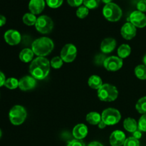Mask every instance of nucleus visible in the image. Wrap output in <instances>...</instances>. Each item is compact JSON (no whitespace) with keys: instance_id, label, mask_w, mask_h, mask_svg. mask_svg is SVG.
<instances>
[{"instance_id":"1","label":"nucleus","mask_w":146,"mask_h":146,"mask_svg":"<svg viewBox=\"0 0 146 146\" xmlns=\"http://www.w3.org/2000/svg\"><path fill=\"white\" fill-rule=\"evenodd\" d=\"M50 66L51 64L47 58L38 56L31 61L29 66V72L35 79L42 80L49 74Z\"/></svg>"},{"instance_id":"2","label":"nucleus","mask_w":146,"mask_h":146,"mask_svg":"<svg viewBox=\"0 0 146 146\" xmlns=\"http://www.w3.org/2000/svg\"><path fill=\"white\" fill-rule=\"evenodd\" d=\"M54 48V44L48 37H41L36 39L31 44V49L34 54L44 57L48 55Z\"/></svg>"},{"instance_id":"3","label":"nucleus","mask_w":146,"mask_h":146,"mask_svg":"<svg viewBox=\"0 0 146 146\" xmlns=\"http://www.w3.org/2000/svg\"><path fill=\"white\" fill-rule=\"evenodd\" d=\"M98 97L101 101L111 102L118 98V91L114 86L109 84H103L98 90Z\"/></svg>"},{"instance_id":"4","label":"nucleus","mask_w":146,"mask_h":146,"mask_svg":"<svg viewBox=\"0 0 146 146\" xmlns=\"http://www.w3.org/2000/svg\"><path fill=\"white\" fill-rule=\"evenodd\" d=\"M103 14L108 21L115 22L121 19L123 12L119 6L115 3L111 2L104 6L103 9Z\"/></svg>"},{"instance_id":"5","label":"nucleus","mask_w":146,"mask_h":146,"mask_svg":"<svg viewBox=\"0 0 146 146\" xmlns=\"http://www.w3.org/2000/svg\"><path fill=\"white\" fill-rule=\"evenodd\" d=\"M27 113L25 108L19 105H16L11 108L9 113L10 122L14 125H20L25 121Z\"/></svg>"},{"instance_id":"6","label":"nucleus","mask_w":146,"mask_h":146,"mask_svg":"<svg viewBox=\"0 0 146 146\" xmlns=\"http://www.w3.org/2000/svg\"><path fill=\"white\" fill-rule=\"evenodd\" d=\"M121 113L115 108H107L101 114V119L107 125H115L121 121Z\"/></svg>"},{"instance_id":"7","label":"nucleus","mask_w":146,"mask_h":146,"mask_svg":"<svg viewBox=\"0 0 146 146\" xmlns=\"http://www.w3.org/2000/svg\"><path fill=\"white\" fill-rule=\"evenodd\" d=\"M35 27L37 31L43 34L51 32L54 28V22L49 17L46 15L40 16L37 18Z\"/></svg>"},{"instance_id":"8","label":"nucleus","mask_w":146,"mask_h":146,"mask_svg":"<svg viewBox=\"0 0 146 146\" xmlns=\"http://www.w3.org/2000/svg\"><path fill=\"white\" fill-rule=\"evenodd\" d=\"M77 55V48L73 44L64 45L60 54V57L66 63H71L75 60Z\"/></svg>"},{"instance_id":"9","label":"nucleus","mask_w":146,"mask_h":146,"mask_svg":"<svg viewBox=\"0 0 146 146\" xmlns=\"http://www.w3.org/2000/svg\"><path fill=\"white\" fill-rule=\"evenodd\" d=\"M123 59L118 56L107 57L104 64V68L109 71H116L121 69L123 66Z\"/></svg>"},{"instance_id":"10","label":"nucleus","mask_w":146,"mask_h":146,"mask_svg":"<svg viewBox=\"0 0 146 146\" xmlns=\"http://www.w3.org/2000/svg\"><path fill=\"white\" fill-rule=\"evenodd\" d=\"M129 22L138 28H144L146 27V16L140 11H134L130 14Z\"/></svg>"},{"instance_id":"11","label":"nucleus","mask_w":146,"mask_h":146,"mask_svg":"<svg viewBox=\"0 0 146 146\" xmlns=\"http://www.w3.org/2000/svg\"><path fill=\"white\" fill-rule=\"evenodd\" d=\"M4 40L10 46H16L21 41V36L18 31L14 29L7 30L4 35Z\"/></svg>"},{"instance_id":"12","label":"nucleus","mask_w":146,"mask_h":146,"mask_svg":"<svg viewBox=\"0 0 146 146\" xmlns=\"http://www.w3.org/2000/svg\"><path fill=\"white\" fill-rule=\"evenodd\" d=\"M36 81L33 76H26L19 81V88L23 91H27L35 88Z\"/></svg>"},{"instance_id":"13","label":"nucleus","mask_w":146,"mask_h":146,"mask_svg":"<svg viewBox=\"0 0 146 146\" xmlns=\"http://www.w3.org/2000/svg\"><path fill=\"white\" fill-rule=\"evenodd\" d=\"M126 138L125 134L123 131L117 130L113 131L110 135L109 141L111 146H122L123 145Z\"/></svg>"},{"instance_id":"14","label":"nucleus","mask_w":146,"mask_h":146,"mask_svg":"<svg viewBox=\"0 0 146 146\" xmlns=\"http://www.w3.org/2000/svg\"><path fill=\"white\" fill-rule=\"evenodd\" d=\"M122 36L126 40H131L135 36L137 33L136 27L131 24V22H127L122 27L121 30Z\"/></svg>"},{"instance_id":"15","label":"nucleus","mask_w":146,"mask_h":146,"mask_svg":"<svg viewBox=\"0 0 146 146\" xmlns=\"http://www.w3.org/2000/svg\"><path fill=\"white\" fill-rule=\"evenodd\" d=\"M45 8L44 0H30L29 3V9L31 14L36 15L41 14Z\"/></svg>"},{"instance_id":"16","label":"nucleus","mask_w":146,"mask_h":146,"mask_svg":"<svg viewBox=\"0 0 146 146\" xmlns=\"http://www.w3.org/2000/svg\"><path fill=\"white\" fill-rule=\"evenodd\" d=\"M116 46V41L113 38H106L101 44V51L104 54L111 53Z\"/></svg>"},{"instance_id":"17","label":"nucleus","mask_w":146,"mask_h":146,"mask_svg":"<svg viewBox=\"0 0 146 146\" xmlns=\"http://www.w3.org/2000/svg\"><path fill=\"white\" fill-rule=\"evenodd\" d=\"M88 134V128L84 123L77 124L73 129V135L76 139L82 140Z\"/></svg>"},{"instance_id":"18","label":"nucleus","mask_w":146,"mask_h":146,"mask_svg":"<svg viewBox=\"0 0 146 146\" xmlns=\"http://www.w3.org/2000/svg\"><path fill=\"white\" fill-rule=\"evenodd\" d=\"M34 53L31 48H26L21 50L19 53V59L24 63H29L33 61Z\"/></svg>"},{"instance_id":"19","label":"nucleus","mask_w":146,"mask_h":146,"mask_svg":"<svg viewBox=\"0 0 146 146\" xmlns=\"http://www.w3.org/2000/svg\"><path fill=\"white\" fill-rule=\"evenodd\" d=\"M123 128L130 133H134L138 130V123L134 118H127L123 121Z\"/></svg>"},{"instance_id":"20","label":"nucleus","mask_w":146,"mask_h":146,"mask_svg":"<svg viewBox=\"0 0 146 146\" xmlns=\"http://www.w3.org/2000/svg\"><path fill=\"white\" fill-rule=\"evenodd\" d=\"M88 84L93 89H99L103 85L102 79L100 76L96 75H93L88 78Z\"/></svg>"},{"instance_id":"21","label":"nucleus","mask_w":146,"mask_h":146,"mask_svg":"<svg viewBox=\"0 0 146 146\" xmlns=\"http://www.w3.org/2000/svg\"><path fill=\"white\" fill-rule=\"evenodd\" d=\"M101 120V115L97 112H90L86 115V121L91 125H98Z\"/></svg>"},{"instance_id":"22","label":"nucleus","mask_w":146,"mask_h":146,"mask_svg":"<svg viewBox=\"0 0 146 146\" xmlns=\"http://www.w3.org/2000/svg\"><path fill=\"white\" fill-rule=\"evenodd\" d=\"M118 56L119 58H125L128 56H129V55L131 53V48L128 44H122L119 46V48H118Z\"/></svg>"},{"instance_id":"23","label":"nucleus","mask_w":146,"mask_h":146,"mask_svg":"<svg viewBox=\"0 0 146 146\" xmlns=\"http://www.w3.org/2000/svg\"><path fill=\"white\" fill-rule=\"evenodd\" d=\"M37 18L34 14H31V13H27L23 16L22 21L27 26H33L35 25L36 22Z\"/></svg>"},{"instance_id":"24","label":"nucleus","mask_w":146,"mask_h":146,"mask_svg":"<svg viewBox=\"0 0 146 146\" xmlns=\"http://www.w3.org/2000/svg\"><path fill=\"white\" fill-rule=\"evenodd\" d=\"M135 75L141 80H146V66L145 65H138L135 68Z\"/></svg>"},{"instance_id":"25","label":"nucleus","mask_w":146,"mask_h":146,"mask_svg":"<svg viewBox=\"0 0 146 146\" xmlns=\"http://www.w3.org/2000/svg\"><path fill=\"white\" fill-rule=\"evenodd\" d=\"M135 108L139 113H146V96L140 98L135 105Z\"/></svg>"},{"instance_id":"26","label":"nucleus","mask_w":146,"mask_h":146,"mask_svg":"<svg viewBox=\"0 0 146 146\" xmlns=\"http://www.w3.org/2000/svg\"><path fill=\"white\" fill-rule=\"evenodd\" d=\"M4 86L10 90L16 89L19 87V81L16 78L11 77V78H9L6 80Z\"/></svg>"},{"instance_id":"27","label":"nucleus","mask_w":146,"mask_h":146,"mask_svg":"<svg viewBox=\"0 0 146 146\" xmlns=\"http://www.w3.org/2000/svg\"><path fill=\"white\" fill-rule=\"evenodd\" d=\"M101 0H84V5L88 9H94L99 7Z\"/></svg>"},{"instance_id":"28","label":"nucleus","mask_w":146,"mask_h":146,"mask_svg":"<svg viewBox=\"0 0 146 146\" xmlns=\"http://www.w3.org/2000/svg\"><path fill=\"white\" fill-rule=\"evenodd\" d=\"M89 13V9L85 6H81L78 8L76 10V16L79 19H84L88 15Z\"/></svg>"},{"instance_id":"29","label":"nucleus","mask_w":146,"mask_h":146,"mask_svg":"<svg viewBox=\"0 0 146 146\" xmlns=\"http://www.w3.org/2000/svg\"><path fill=\"white\" fill-rule=\"evenodd\" d=\"M63 62H64V61H63L61 57L55 56L51 59L50 64H51V66L52 68H55V69H58V68L62 66Z\"/></svg>"},{"instance_id":"30","label":"nucleus","mask_w":146,"mask_h":146,"mask_svg":"<svg viewBox=\"0 0 146 146\" xmlns=\"http://www.w3.org/2000/svg\"><path fill=\"white\" fill-rule=\"evenodd\" d=\"M138 129L141 132H146V113L143 114L138 123Z\"/></svg>"},{"instance_id":"31","label":"nucleus","mask_w":146,"mask_h":146,"mask_svg":"<svg viewBox=\"0 0 146 146\" xmlns=\"http://www.w3.org/2000/svg\"><path fill=\"white\" fill-rule=\"evenodd\" d=\"M64 0H46L47 5L52 9H56L61 7Z\"/></svg>"},{"instance_id":"32","label":"nucleus","mask_w":146,"mask_h":146,"mask_svg":"<svg viewBox=\"0 0 146 146\" xmlns=\"http://www.w3.org/2000/svg\"><path fill=\"white\" fill-rule=\"evenodd\" d=\"M123 146H140L139 140L136 139L134 137H130L126 138Z\"/></svg>"},{"instance_id":"33","label":"nucleus","mask_w":146,"mask_h":146,"mask_svg":"<svg viewBox=\"0 0 146 146\" xmlns=\"http://www.w3.org/2000/svg\"><path fill=\"white\" fill-rule=\"evenodd\" d=\"M106 58L107 57L104 54H98L94 58V63H95V64H96L98 66H104V64L105 62Z\"/></svg>"},{"instance_id":"34","label":"nucleus","mask_w":146,"mask_h":146,"mask_svg":"<svg viewBox=\"0 0 146 146\" xmlns=\"http://www.w3.org/2000/svg\"><path fill=\"white\" fill-rule=\"evenodd\" d=\"M67 146H86L82 140L74 139L70 141Z\"/></svg>"},{"instance_id":"35","label":"nucleus","mask_w":146,"mask_h":146,"mask_svg":"<svg viewBox=\"0 0 146 146\" xmlns=\"http://www.w3.org/2000/svg\"><path fill=\"white\" fill-rule=\"evenodd\" d=\"M137 9L138 11L141 12H145L146 11V0H140L137 4Z\"/></svg>"},{"instance_id":"36","label":"nucleus","mask_w":146,"mask_h":146,"mask_svg":"<svg viewBox=\"0 0 146 146\" xmlns=\"http://www.w3.org/2000/svg\"><path fill=\"white\" fill-rule=\"evenodd\" d=\"M67 2L72 7H79L84 3V0H67Z\"/></svg>"},{"instance_id":"37","label":"nucleus","mask_w":146,"mask_h":146,"mask_svg":"<svg viewBox=\"0 0 146 146\" xmlns=\"http://www.w3.org/2000/svg\"><path fill=\"white\" fill-rule=\"evenodd\" d=\"M6 80H7V78H6V76L5 75H4V74L2 72V71H0V87L4 86Z\"/></svg>"},{"instance_id":"38","label":"nucleus","mask_w":146,"mask_h":146,"mask_svg":"<svg viewBox=\"0 0 146 146\" xmlns=\"http://www.w3.org/2000/svg\"><path fill=\"white\" fill-rule=\"evenodd\" d=\"M133 137H134V138H136V139L139 140L140 138H141V137H142V133H141V131H139V130L138 129L136 131L133 133Z\"/></svg>"},{"instance_id":"39","label":"nucleus","mask_w":146,"mask_h":146,"mask_svg":"<svg viewBox=\"0 0 146 146\" xmlns=\"http://www.w3.org/2000/svg\"><path fill=\"white\" fill-rule=\"evenodd\" d=\"M6 22H7V19H6V17L0 14V27H3L6 24Z\"/></svg>"},{"instance_id":"40","label":"nucleus","mask_w":146,"mask_h":146,"mask_svg":"<svg viewBox=\"0 0 146 146\" xmlns=\"http://www.w3.org/2000/svg\"><path fill=\"white\" fill-rule=\"evenodd\" d=\"M88 146H104L101 143L98 142V141H93V142L90 143Z\"/></svg>"},{"instance_id":"41","label":"nucleus","mask_w":146,"mask_h":146,"mask_svg":"<svg viewBox=\"0 0 146 146\" xmlns=\"http://www.w3.org/2000/svg\"><path fill=\"white\" fill-rule=\"evenodd\" d=\"M98 128H101V129H104V128H106V127L107 125L104 122V121H102V120H101V122L98 123Z\"/></svg>"},{"instance_id":"42","label":"nucleus","mask_w":146,"mask_h":146,"mask_svg":"<svg viewBox=\"0 0 146 146\" xmlns=\"http://www.w3.org/2000/svg\"><path fill=\"white\" fill-rule=\"evenodd\" d=\"M101 1H102L104 4H110V3L112 2L113 0H101Z\"/></svg>"},{"instance_id":"43","label":"nucleus","mask_w":146,"mask_h":146,"mask_svg":"<svg viewBox=\"0 0 146 146\" xmlns=\"http://www.w3.org/2000/svg\"><path fill=\"white\" fill-rule=\"evenodd\" d=\"M143 63H144V65L146 66V54L144 56L143 58Z\"/></svg>"},{"instance_id":"44","label":"nucleus","mask_w":146,"mask_h":146,"mask_svg":"<svg viewBox=\"0 0 146 146\" xmlns=\"http://www.w3.org/2000/svg\"><path fill=\"white\" fill-rule=\"evenodd\" d=\"M1 136H2V131H1V130L0 129V139H1Z\"/></svg>"}]
</instances>
